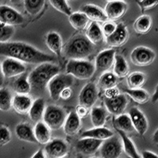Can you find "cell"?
Wrapping results in <instances>:
<instances>
[{"mask_svg": "<svg viewBox=\"0 0 158 158\" xmlns=\"http://www.w3.org/2000/svg\"><path fill=\"white\" fill-rule=\"evenodd\" d=\"M67 118V113L61 107L48 105L46 107L43 116L44 123L50 130L60 129L63 127Z\"/></svg>", "mask_w": 158, "mask_h": 158, "instance_id": "5", "label": "cell"}, {"mask_svg": "<svg viewBox=\"0 0 158 158\" xmlns=\"http://www.w3.org/2000/svg\"><path fill=\"white\" fill-rule=\"evenodd\" d=\"M152 140H153V143L155 144V145H157L158 144V130L156 129V131H155V132L153 133V136H152Z\"/></svg>", "mask_w": 158, "mask_h": 158, "instance_id": "50", "label": "cell"}, {"mask_svg": "<svg viewBox=\"0 0 158 158\" xmlns=\"http://www.w3.org/2000/svg\"><path fill=\"white\" fill-rule=\"evenodd\" d=\"M122 140V146L123 150L125 152L126 155H127L130 158H141V156L137 151L136 147L135 146V143L131 138L127 135L124 132L121 131L116 130Z\"/></svg>", "mask_w": 158, "mask_h": 158, "instance_id": "28", "label": "cell"}, {"mask_svg": "<svg viewBox=\"0 0 158 158\" xmlns=\"http://www.w3.org/2000/svg\"><path fill=\"white\" fill-rule=\"evenodd\" d=\"M127 98L125 94H119L113 99H105L104 104L108 112L114 115H122L127 105Z\"/></svg>", "mask_w": 158, "mask_h": 158, "instance_id": "16", "label": "cell"}, {"mask_svg": "<svg viewBox=\"0 0 158 158\" xmlns=\"http://www.w3.org/2000/svg\"><path fill=\"white\" fill-rule=\"evenodd\" d=\"M124 92L131 97V99H133L134 101L136 103H138L140 104H146L149 101V94L147 91L142 89H124Z\"/></svg>", "mask_w": 158, "mask_h": 158, "instance_id": "37", "label": "cell"}, {"mask_svg": "<svg viewBox=\"0 0 158 158\" xmlns=\"http://www.w3.org/2000/svg\"><path fill=\"white\" fill-rule=\"evenodd\" d=\"M45 44L55 55L60 56L63 52V40L60 35L56 32H48L45 37Z\"/></svg>", "mask_w": 158, "mask_h": 158, "instance_id": "23", "label": "cell"}, {"mask_svg": "<svg viewBox=\"0 0 158 158\" xmlns=\"http://www.w3.org/2000/svg\"><path fill=\"white\" fill-rule=\"evenodd\" d=\"M24 22V17L10 6H0V23L14 26Z\"/></svg>", "mask_w": 158, "mask_h": 158, "instance_id": "11", "label": "cell"}, {"mask_svg": "<svg viewBox=\"0 0 158 158\" xmlns=\"http://www.w3.org/2000/svg\"><path fill=\"white\" fill-rule=\"evenodd\" d=\"M63 158H68V157H63Z\"/></svg>", "mask_w": 158, "mask_h": 158, "instance_id": "54", "label": "cell"}, {"mask_svg": "<svg viewBox=\"0 0 158 158\" xmlns=\"http://www.w3.org/2000/svg\"><path fill=\"white\" fill-rule=\"evenodd\" d=\"M67 74L80 80H86L95 74L94 63L86 60L70 59L66 67Z\"/></svg>", "mask_w": 158, "mask_h": 158, "instance_id": "4", "label": "cell"}, {"mask_svg": "<svg viewBox=\"0 0 158 158\" xmlns=\"http://www.w3.org/2000/svg\"><path fill=\"white\" fill-rule=\"evenodd\" d=\"M74 83L73 77L67 74H59L55 76L48 85L50 97L53 101L60 98L62 92L67 88H70Z\"/></svg>", "mask_w": 158, "mask_h": 158, "instance_id": "6", "label": "cell"}, {"mask_svg": "<svg viewBox=\"0 0 158 158\" xmlns=\"http://www.w3.org/2000/svg\"><path fill=\"white\" fill-rule=\"evenodd\" d=\"M153 22L149 15H142L136 19L134 23V29L138 34H146L150 31Z\"/></svg>", "mask_w": 158, "mask_h": 158, "instance_id": "31", "label": "cell"}, {"mask_svg": "<svg viewBox=\"0 0 158 158\" xmlns=\"http://www.w3.org/2000/svg\"><path fill=\"white\" fill-rule=\"evenodd\" d=\"M1 68L3 77L7 78L22 75L26 72V67L23 63L10 58L4 59L1 63Z\"/></svg>", "mask_w": 158, "mask_h": 158, "instance_id": "9", "label": "cell"}, {"mask_svg": "<svg viewBox=\"0 0 158 158\" xmlns=\"http://www.w3.org/2000/svg\"><path fill=\"white\" fill-rule=\"evenodd\" d=\"M44 153L49 158L66 157L68 153V146L60 138H56L45 145Z\"/></svg>", "mask_w": 158, "mask_h": 158, "instance_id": "10", "label": "cell"}, {"mask_svg": "<svg viewBox=\"0 0 158 158\" xmlns=\"http://www.w3.org/2000/svg\"><path fill=\"white\" fill-rule=\"evenodd\" d=\"M15 27L0 23V44L7 43L15 34Z\"/></svg>", "mask_w": 158, "mask_h": 158, "instance_id": "40", "label": "cell"}, {"mask_svg": "<svg viewBox=\"0 0 158 158\" xmlns=\"http://www.w3.org/2000/svg\"><path fill=\"white\" fill-rule=\"evenodd\" d=\"M115 52L114 49H105L99 53L96 57L95 70L104 72L109 70L114 64Z\"/></svg>", "mask_w": 158, "mask_h": 158, "instance_id": "13", "label": "cell"}, {"mask_svg": "<svg viewBox=\"0 0 158 158\" xmlns=\"http://www.w3.org/2000/svg\"><path fill=\"white\" fill-rule=\"evenodd\" d=\"M11 139L10 130L5 126H0V146H3L9 143Z\"/></svg>", "mask_w": 158, "mask_h": 158, "instance_id": "42", "label": "cell"}, {"mask_svg": "<svg viewBox=\"0 0 158 158\" xmlns=\"http://www.w3.org/2000/svg\"><path fill=\"white\" fill-rule=\"evenodd\" d=\"M117 24H115L114 22H106L103 25L102 28H101V31H102V33L104 35V36H105L106 38H108V36H111L114 32H115V29H116Z\"/></svg>", "mask_w": 158, "mask_h": 158, "instance_id": "43", "label": "cell"}, {"mask_svg": "<svg viewBox=\"0 0 158 158\" xmlns=\"http://www.w3.org/2000/svg\"><path fill=\"white\" fill-rule=\"evenodd\" d=\"M119 94H120V92H119V90L116 87L108 89L104 91V97H105V99H113L115 97H118Z\"/></svg>", "mask_w": 158, "mask_h": 158, "instance_id": "45", "label": "cell"}, {"mask_svg": "<svg viewBox=\"0 0 158 158\" xmlns=\"http://www.w3.org/2000/svg\"><path fill=\"white\" fill-rule=\"evenodd\" d=\"M31 158H46L44 153L43 149H39L34 153V155L32 156Z\"/></svg>", "mask_w": 158, "mask_h": 158, "instance_id": "49", "label": "cell"}, {"mask_svg": "<svg viewBox=\"0 0 158 158\" xmlns=\"http://www.w3.org/2000/svg\"><path fill=\"white\" fill-rule=\"evenodd\" d=\"M136 3L138 5L142 12H144V11L150 10L152 8H154L158 4V2L157 1H149V0H147V1H137Z\"/></svg>", "mask_w": 158, "mask_h": 158, "instance_id": "44", "label": "cell"}, {"mask_svg": "<svg viewBox=\"0 0 158 158\" xmlns=\"http://www.w3.org/2000/svg\"><path fill=\"white\" fill-rule=\"evenodd\" d=\"M158 96H157V86L155 88V91L153 93V95L152 96V101H153V103H156L157 101Z\"/></svg>", "mask_w": 158, "mask_h": 158, "instance_id": "51", "label": "cell"}, {"mask_svg": "<svg viewBox=\"0 0 158 158\" xmlns=\"http://www.w3.org/2000/svg\"><path fill=\"white\" fill-rule=\"evenodd\" d=\"M117 85V77L112 72H104L98 80L99 87L104 91L108 89L114 88Z\"/></svg>", "mask_w": 158, "mask_h": 158, "instance_id": "36", "label": "cell"}, {"mask_svg": "<svg viewBox=\"0 0 158 158\" xmlns=\"http://www.w3.org/2000/svg\"><path fill=\"white\" fill-rule=\"evenodd\" d=\"M33 133H34V137L36 138V142L41 144V145L48 144L52 138L51 130L41 121L36 123V126L34 127V129H33Z\"/></svg>", "mask_w": 158, "mask_h": 158, "instance_id": "24", "label": "cell"}, {"mask_svg": "<svg viewBox=\"0 0 158 158\" xmlns=\"http://www.w3.org/2000/svg\"><path fill=\"white\" fill-rule=\"evenodd\" d=\"M12 95L8 89H0V111H9L12 107Z\"/></svg>", "mask_w": 158, "mask_h": 158, "instance_id": "38", "label": "cell"}, {"mask_svg": "<svg viewBox=\"0 0 158 158\" xmlns=\"http://www.w3.org/2000/svg\"><path fill=\"white\" fill-rule=\"evenodd\" d=\"M85 36L89 40V41L94 45H97L102 43L104 37L101 26L97 22H92L89 25L85 32Z\"/></svg>", "mask_w": 158, "mask_h": 158, "instance_id": "27", "label": "cell"}, {"mask_svg": "<svg viewBox=\"0 0 158 158\" xmlns=\"http://www.w3.org/2000/svg\"><path fill=\"white\" fill-rule=\"evenodd\" d=\"M94 45L92 44L85 35H77L70 39L63 48L64 56L74 60H85L93 54Z\"/></svg>", "mask_w": 158, "mask_h": 158, "instance_id": "2", "label": "cell"}, {"mask_svg": "<svg viewBox=\"0 0 158 158\" xmlns=\"http://www.w3.org/2000/svg\"><path fill=\"white\" fill-rule=\"evenodd\" d=\"M33 101L28 95L17 94L13 97L12 107L17 113L20 115H25L29 113Z\"/></svg>", "mask_w": 158, "mask_h": 158, "instance_id": "20", "label": "cell"}, {"mask_svg": "<svg viewBox=\"0 0 158 158\" xmlns=\"http://www.w3.org/2000/svg\"><path fill=\"white\" fill-rule=\"evenodd\" d=\"M113 136L114 134L112 133V131L103 127H94L93 129L84 131L81 134V138H89L104 142V141L108 140Z\"/></svg>", "mask_w": 158, "mask_h": 158, "instance_id": "22", "label": "cell"}, {"mask_svg": "<svg viewBox=\"0 0 158 158\" xmlns=\"http://www.w3.org/2000/svg\"><path fill=\"white\" fill-rule=\"evenodd\" d=\"M90 158H98V157H94V156H93V157H90Z\"/></svg>", "mask_w": 158, "mask_h": 158, "instance_id": "53", "label": "cell"}, {"mask_svg": "<svg viewBox=\"0 0 158 158\" xmlns=\"http://www.w3.org/2000/svg\"><path fill=\"white\" fill-rule=\"evenodd\" d=\"M81 12L93 22H106L108 21L104 11L98 6L86 4L81 8Z\"/></svg>", "mask_w": 158, "mask_h": 158, "instance_id": "19", "label": "cell"}, {"mask_svg": "<svg viewBox=\"0 0 158 158\" xmlns=\"http://www.w3.org/2000/svg\"><path fill=\"white\" fill-rule=\"evenodd\" d=\"M128 36L129 34L127 26L124 24L119 23L117 25L115 32L111 36L106 38V42L111 47H121L127 41Z\"/></svg>", "mask_w": 158, "mask_h": 158, "instance_id": "17", "label": "cell"}, {"mask_svg": "<svg viewBox=\"0 0 158 158\" xmlns=\"http://www.w3.org/2000/svg\"><path fill=\"white\" fill-rule=\"evenodd\" d=\"M99 152L101 158H119L123 152L122 142L118 137H111L102 142Z\"/></svg>", "mask_w": 158, "mask_h": 158, "instance_id": "8", "label": "cell"}, {"mask_svg": "<svg viewBox=\"0 0 158 158\" xmlns=\"http://www.w3.org/2000/svg\"><path fill=\"white\" fill-rule=\"evenodd\" d=\"M45 108V101L43 98H38L32 102V106L28 113L29 118L35 123L40 122L43 119Z\"/></svg>", "mask_w": 158, "mask_h": 158, "instance_id": "25", "label": "cell"}, {"mask_svg": "<svg viewBox=\"0 0 158 158\" xmlns=\"http://www.w3.org/2000/svg\"><path fill=\"white\" fill-rule=\"evenodd\" d=\"M81 118L77 116L75 111H71L67 116L63 126L65 134L68 136L75 135L81 128Z\"/></svg>", "mask_w": 158, "mask_h": 158, "instance_id": "21", "label": "cell"}, {"mask_svg": "<svg viewBox=\"0 0 158 158\" xmlns=\"http://www.w3.org/2000/svg\"><path fill=\"white\" fill-rule=\"evenodd\" d=\"M79 104L90 108L95 104L97 100V89L95 84L88 83L83 87L78 97Z\"/></svg>", "mask_w": 158, "mask_h": 158, "instance_id": "15", "label": "cell"}, {"mask_svg": "<svg viewBox=\"0 0 158 158\" xmlns=\"http://www.w3.org/2000/svg\"><path fill=\"white\" fill-rule=\"evenodd\" d=\"M75 113L77 114V115L80 118H85L89 115V108H85V106H82L81 104H78L77 108H76Z\"/></svg>", "mask_w": 158, "mask_h": 158, "instance_id": "46", "label": "cell"}, {"mask_svg": "<svg viewBox=\"0 0 158 158\" xmlns=\"http://www.w3.org/2000/svg\"><path fill=\"white\" fill-rule=\"evenodd\" d=\"M141 158H158L157 155L156 153L151 152V151L145 150L142 153V156Z\"/></svg>", "mask_w": 158, "mask_h": 158, "instance_id": "48", "label": "cell"}, {"mask_svg": "<svg viewBox=\"0 0 158 158\" xmlns=\"http://www.w3.org/2000/svg\"><path fill=\"white\" fill-rule=\"evenodd\" d=\"M72 95H73V90L71 89V88H67L61 93L60 98H62L64 101H67L70 98H71Z\"/></svg>", "mask_w": 158, "mask_h": 158, "instance_id": "47", "label": "cell"}, {"mask_svg": "<svg viewBox=\"0 0 158 158\" xmlns=\"http://www.w3.org/2000/svg\"><path fill=\"white\" fill-rule=\"evenodd\" d=\"M103 142L93 138H80L75 144V148L79 153L85 155L95 154L101 147Z\"/></svg>", "mask_w": 158, "mask_h": 158, "instance_id": "18", "label": "cell"}, {"mask_svg": "<svg viewBox=\"0 0 158 158\" xmlns=\"http://www.w3.org/2000/svg\"><path fill=\"white\" fill-rule=\"evenodd\" d=\"M128 115L131 118L134 130L139 135H145L148 130L149 124H148L147 118L143 112L137 107H134L129 110Z\"/></svg>", "mask_w": 158, "mask_h": 158, "instance_id": "12", "label": "cell"}, {"mask_svg": "<svg viewBox=\"0 0 158 158\" xmlns=\"http://www.w3.org/2000/svg\"><path fill=\"white\" fill-rule=\"evenodd\" d=\"M91 122L95 127H103L106 123L107 111L101 107H94L90 112Z\"/></svg>", "mask_w": 158, "mask_h": 158, "instance_id": "30", "label": "cell"}, {"mask_svg": "<svg viewBox=\"0 0 158 158\" xmlns=\"http://www.w3.org/2000/svg\"><path fill=\"white\" fill-rule=\"evenodd\" d=\"M45 2L44 0H25L24 2V7L26 12L30 15H36L43 9Z\"/></svg>", "mask_w": 158, "mask_h": 158, "instance_id": "39", "label": "cell"}, {"mask_svg": "<svg viewBox=\"0 0 158 158\" xmlns=\"http://www.w3.org/2000/svg\"><path fill=\"white\" fill-rule=\"evenodd\" d=\"M13 88L17 94L19 95H28L30 93L31 85L28 80V77L22 74L14 82Z\"/></svg>", "mask_w": 158, "mask_h": 158, "instance_id": "34", "label": "cell"}, {"mask_svg": "<svg viewBox=\"0 0 158 158\" xmlns=\"http://www.w3.org/2000/svg\"><path fill=\"white\" fill-rule=\"evenodd\" d=\"M4 81V77L2 72V68H1V63H0V85H2Z\"/></svg>", "mask_w": 158, "mask_h": 158, "instance_id": "52", "label": "cell"}, {"mask_svg": "<svg viewBox=\"0 0 158 158\" xmlns=\"http://www.w3.org/2000/svg\"><path fill=\"white\" fill-rule=\"evenodd\" d=\"M156 58L154 51L149 48L139 46L132 51L131 53V60L138 67H147L153 63Z\"/></svg>", "mask_w": 158, "mask_h": 158, "instance_id": "7", "label": "cell"}, {"mask_svg": "<svg viewBox=\"0 0 158 158\" xmlns=\"http://www.w3.org/2000/svg\"><path fill=\"white\" fill-rule=\"evenodd\" d=\"M113 73L117 78H123L129 74V66L125 58L119 55H115L114 61Z\"/></svg>", "mask_w": 158, "mask_h": 158, "instance_id": "29", "label": "cell"}, {"mask_svg": "<svg viewBox=\"0 0 158 158\" xmlns=\"http://www.w3.org/2000/svg\"><path fill=\"white\" fill-rule=\"evenodd\" d=\"M59 67L51 63L40 64L28 76L31 88L43 90L55 76L59 74Z\"/></svg>", "mask_w": 158, "mask_h": 158, "instance_id": "3", "label": "cell"}, {"mask_svg": "<svg viewBox=\"0 0 158 158\" xmlns=\"http://www.w3.org/2000/svg\"><path fill=\"white\" fill-rule=\"evenodd\" d=\"M127 10V3L123 1H110L105 6L104 13L108 20L114 22L122 18Z\"/></svg>", "mask_w": 158, "mask_h": 158, "instance_id": "14", "label": "cell"}, {"mask_svg": "<svg viewBox=\"0 0 158 158\" xmlns=\"http://www.w3.org/2000/svg\"><path fill=\"white\" fill-rule=\"evenodd\" d=\"M114 124L115 126V129L123 131L125 134L132 133L133 131H135L131 118H130L129 115L127 114H122V115L117 116L115 118Z\"/></svg>", "mask_w": 158, "mask_h": 158, "instance_id": "32", "label": "cell"}, {"mask_svg": "<svg viewBox=\"0 0 158 158\" xmlns=\"http://www.w3.org/2000/svg\"><path fill=\"white\" fill-rule=\"evenodd\" d=\"M49 3L53 6L58 11L61 12L63 15L70 17L72 15V10L70 6L68 5V2L67 1H59V0H52L49 2Z\"/></svg>", "mask_w": 158, "mask_h": 158, "instance_id": "41", "label": "cell"}, {"mask_svg": "<svg viewBox=\"0 0 158 158\" xmlns=\"http://www.w3.org/2000/svg\"><path fill=\"white\" fill-rule=\"evenodd\" d=\"M146 74L142 72H133L127 77V85L129 89H141L146 83Z\"/></svg>", "mask_w": 158, "mask_h": 158, "instance_id": "33", "label": "cell"}, {"mask_svg": "<svg viewBox=\"0 0 158 158\" xmlns=\"http://www.w3.org/2000/svg\"><path fill=\"white\" fill-rule=\"evenodd\" d=\"M89 20L87 17L81 12L72 13V15L69 17V22L70 25L77 30H83L86 27Z\"/></svg>", "mask_w": 158, "mask_h": 158, "instance_id": "35", "label": "cell"}, {"mask_svg": "<svg viewBox=\"0 0 158 158\" xmlns=\"http://www.w3.org/2000/svg\"><path fill=\"white\" fill-rule=\"evenodd\" d=\"M15 134L20 140L36 143V140L34 137V133H33V129L29 123L18 124L15 128Z\"/></svg>", "mask_w": 158, "mask_h": 158, "instance_id": "26", "label": "cell"}, {"mask_svg": "<svg viewBox=\"0 0 158 158\" xmlns=\"http://www.w3.org/2000/svg\"><path fill=\"white\" fill-rule=\"evenodd\" d=\"M0 56L16 59L21 63H36L56 62V59L51 55L44 53L23 42H7L0 44Z\"/></svg>", "mask_w": 158, "mask_h": 158, "instance_id": "1", "label": "cell"}]
</instances>
